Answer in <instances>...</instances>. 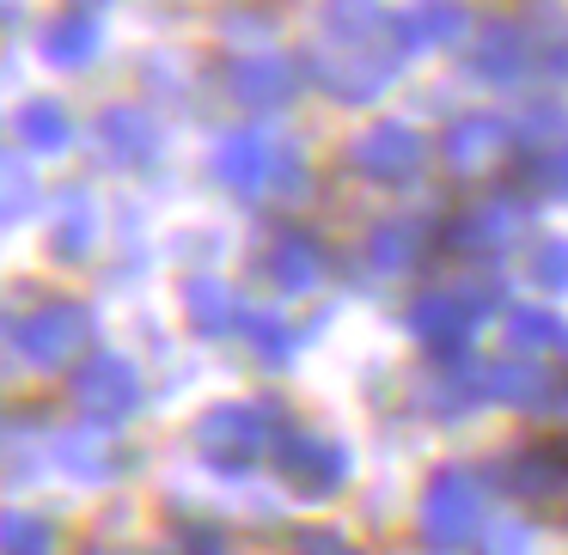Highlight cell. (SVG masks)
Returning a JSON list of instances; mask_svg holds the SVG:
<instances>
[{
  "mask_svg": "<svg viewBox=\"0 0 568 555\" xmlns=\"http://www.w3.org/2000/svg\"><path fill=\"white\" fill-rule=\"evenodd\" d=\"M404 62L409 55H404V38H397V19L379 0H324L306 43H300L306 80L343 104H373Z\"/></svg>",
  "mask_w": 568,
  "mask_h": 555,
  "instance_id": "cell-1",
  "label": "cell"
},
{
  "mask_svg": "<svg viewBox=\"0 0 568 555\" xmlns=\"http://www.w3.org/2000/svg\"><path fill=\"white\" fill-rule=\"evenodd\" d=\"M483 513H489V476L470 464H440L422 482L416 501V537L428 555H465L483 537Z\"/></svg>",
  "mask_w": 568,
  "mask_h": 555,
  "instance_id": "cell-2",
  "label": "cell"
},
{
  "mask_svg": "<svg viewBox=\"0 0 568 555\" xmlns=\"http://www.w3.org/2000/svg\"><path fill=\"white\" fill-rule=\"evenodd\" d=\"M282 440H287V415L275 397H233V403H214L196 421V445L214 470H251L263 458H275Z\"/></svg>",
  "mask_w": 568,
  "mask_h": 555,
  "instance_id": "cell-3",
  "label": "cell"
},
{
  "mask_svg": "<svg viewBox=\"0 0 568 555\" xmlns=\"http://www.w3.org/2000/svg\"><path fill=\"white\" fill-rule=\"evenodd\" d=\"M214 177H221L233 196H245V202H263V196L294 202L300 189L312 184L306 160H294V147L257 135V129H239V135H226L221 147H214Z\"/></svg>",
  "mask_w": 568,
  "mask_h": 555,
  "instance_id": "cell-4",
  "label": "cell"
},
{
  "mask_svg": "<svg viewBox=\"0 0 568 555\" xmlns=\"http://www.w3.org/2000/svg\"><path fill=\"white\" fill-rule=\"evenodd\" d=\"M495 281H440L428 294L409 299V336H416L428 354L458 360L470 348V336L483 330V318L495 311Z\"/></svg>",
  "mask_w": 568,
  "mask_h": 555,
  "instance_id": "cell-5",
  "label": "cell"
},
{
  "mask_svg": "<svg viewBox=\"0 0 568 555\" xmlns=\"http://www.w3.org/2000/svg\"><path fill=\"white\" fill-rule=\"evenodd\" d=\"M92 342V311L80 299H43L38 311L19 318V354L31 360L38 372H62L87 354Z\"/></svg>",
  "mask_w": 568,
  "mask_h": 555,
  "instance_id": "cell-6",
  "label": "cell"
},
{
  "mask_svg": "<svg viewBox=\"0 0 568 555\" xmlns=\"http://www.w3.org/2000/svg\"><path fill=\"white\" fill-rule=\"evenodd\" d=\"M501 489L514 494L531 513L568 518V433H550V440H526L501 470Z\"/></svg>",
  "mask_w": 568,
  "mask_h": 555,
  "instance_id": "cell-7",
  "label": "cell"
},
{
  "mask_svg": "<svg viewBox=\"0 0 568 555\" xmlns=\"http://www.w3.org/2000/svg\"><path fill=\"white\" fill-rule=\"evenodd\" d=\"M526 226H531L526 202L483 196V202H470V208H458L453 220H446V250H453V257H470V263H495L526 238Z\"/></svg>",
  "mask_w": 568,
  "mask_h": 555,
  "instance_id": "cell-8",
  "label": "cell"
},
{
  "mask_svg": "<svg viewBox=\"0 0 568 555\" xmlns=\"http://www.w3.org/2000/svg\"><path fill=\"white\" fill-rule=\"evenodd\" d=\"M348 165L379 189H404V184H416V177L428 172V141H422V129L385 116V123L361 129V135L348 141Z\"/></svg>",
  "mask_w": 568,
  "mask_h": 555,
  "instance_id": "cell-9",
  "label": "cell"
},
{
  "mask_svg": "<svg viewBox=\"0 0 568 555\" xmlns=\"http://www.w3.org/2000/svg\"><path fill=\"white\" fill-rule=\"evenodd\" d=\"M507 153H514V123H507L501 111H470L440 135V165L458 177V184L495 177L507 165Z\"/></svg>",
  "mask_w": 568,
  "mask_h": 555,
  "instance_id": "cell-10",
  "label": "cell"
},
{
  "mask_svg": "<svg viewBox=\"0 0 568 555\" xmlns=\"http://www.w3.org/2000/svg\"><path fill=\"white\" fill-rule=\"evenodd\" d=\"M74 403L92 428H116L141 409V372L129 354H92L74 372Z\"/></svg>",
  "mask_w": 568,
  "mask_h": 555,
  "instance_id": "cell-11",
  "label": "cell"
},
{
  "mask_svg": "<svg viewBox=\"0 0 568 555\" xmlns=\"http://www.w3.org/2000/svg\"><path fill=\"white\" fill-rule=\"evenodd\" d=\"M275 464H282L287 489L306 494V501H324L348 482V452L331 440V433H300L287 428V440L275 445Z\"/></svg>",
  "mask_w": 568,
  "mask_h": 555,
  "instance_id": "cell-12",
  "label": "cell"
},
{
  "mask_svg": "<svg viewBox=\"0 0 568 555\" xmlns=\"http://www.w3.org/2000/svg\"><path fill=\"white\" fill-rule=\"evenodd\" d=\"M483 397H495V403H507V409H550L556 397H562V384H556V372L544 354L507 348V354L483 372Z\"/></svg>",
  "mask_w": 568,
  "mask_h": 555,
  "instance_id": "cell-13",
  "label": "cell"
},
{
  "mask_svg": "<svg viewBox=\"0 0 568 555\" xmlns=\"http://www.w3.org/2000/svg\"><path fill=\"white\" fill-rule=\"evenodd\" d=\"M531 38L514 25V19H495V25L477 31V43H470V74L489 80V86H519V80L531 74Z\"/></svg>",
  "mask_w": 568,
  "mask_h": 555,
  "instance_id": "cell-14",
  "label": "cell"
},
{
  "mask_svg": "<svg viewBox=\"0 0 568 555\" xmlns=\"http://www.w3.org/2000/svg\"><path fill=\"white\" fill-rule=\"evenodd\" d=\"M226 92H233L245 111H282L300 92V68L282 62V55H239L226 68Z\"/></svg>",
  "mask_w": 568,
  "mask_h": 555,
  "instance_id": "cell-15",
  "label": "cell"
},
{
  "mask_svg": "<svg viewBox=\"0 0 568 555\" xmlns=\"http://www.w3.org/2000/svg\"><path fill=\"white\" fill-rule=\"evenodd\" d=\"M99 147L111 165L135 172V165H148L153 153H160V123H153L148 111H135V104H111V111L99 116Z\"/></svg>",
  "mask_w": 568,
  "mask_h": 555,
  "instance_id": "cell-16",
  "label": "cell"
},
{
  "mask_svg": "<svg viewBox=\"0 0 568 555\" xmlns=\"http://www.w3.org/2000/svg\"><path fill=\"white\" fill-rule=\"evenodd\" d=\"M263 269H270V281L282 287V294H312V287L324 281V245L306 233H275L270 250H263Z\"/></svg>",
  "mask_w": 568,
  "mask_h": 555,
  "instance_id": "cell-17",
  "label": "cell"
},
{
  "mask_svg": "<svg viewBox=\"0 0 568 555\" xmlns=\"http://www.w3.org/2000/svg\"><path fill=\"white\" fill-rule=\"evenodd\" d=\"M470 31V13L458 0H422L416 13L397 19V38H404V55H422V50H453L465 43Z\"/></svg>",
  "mask_w": 568,
  "mask_h": 555,
  "instance_id": "cell-18",
  "label": "cell"
},
{
  "mask_svg": "<svg viewBox=\"0 0 568 555\" xmlns=\"http://www.w3.org/2000/svg\"><path fill=\"white\" fill-rule=\"evenodd\" d=\"M184 318L196 336H226L233 323H245V311H239V294L221 275H190L184 281Z\"/></svg>",
  "mask_w": 568,
  "mask_h": 555,
  "instance_id": "cell-19",
  "label": "cell"
},
{
  "mask_svg": "<svg viewBox=\"0 0 568 555\" xmlns=\"http://www.w3.org/2000/svg\"><path fill=\"white\" fill-rule=\"evenodd\" d=\"M92 55H99V19H92L87 7H74V13H62V19H50V25H43V62L87 68Z\"/></svg>",
  "mask_w": 568,
  "mask_h": 555,
  "instance_id": "cell-20",
  "label": "cell"
},
{
  "mask_svg": "<svg viewBox=\"0 0 568 555\" xmlns=\"http://www.w3.org/2000/svg\"><path fill=\"white\" fill-rule=\"evenodd\" d=\"M422 250H428V226L422 220H392V226H379L373 233V245H367V257H373V269L379 275H404V269H416L422 263Z\"/></svg>",
  "mask_w": 568,
  "mask_h": 555,
  "instance_id": "cell-21",
  "label": "cell"
},
{
  "mask_svg": "<svg viewBox=\"0 0 568 555\" xmlns=\"http://www.w3.org/2000/svg\"><path fill=\"white\" fill-rule=\"evenodd\" d=\"M501 330H507V348H519V354H550V348L568 342L562 318L550 306H514L501 318Z\"/></svg>",
  "mask_w": 568,
  "mask_h": 555,
  "instance_id": "cell-22",
  "label": "cell"
},
{
  "mask_svg": "<svg viewBox=\"0 0 568 555\" xmlns=\"http://www.w3.org/2000/svg\"><path fill=\"white\" fill-rule=\"evenodd\" d=\"M31 208H38V172H31V160L0 147V226L26 220Z\"/></svg>",
  "mask_w": 568,
  "mask_h": 555,
  "instance_id": "cell-23",
  "label": "cell"
},
{
  "mask_svg": "<svg viewBox=\"0 0 568 555\" xmlns=\"http://www.w3.org/2000/svg\"><path fill=\"white\" fill-rule=\"evenodd\" d=\"M50 549H55V525L43 513H26V506L0 513V555H50Z\"/></svg>",
  "mask_w": 568,
  "mask_h": 555,
  "instance_id": "cell-24",
  "label": "cell"
},
{
  "mask_svg": "<svg viewBox=\"0 0 568 555\" xmlns=\"http://www.w3.org/2000/svg\"><path fill=\"white\" fill-rule=\"evenodd\" d=\"M104 433H111V428H99V433H68V440H62V470H68V476H80V482H111L116 470H123L111 452H104Z\"/></svg>",
  "mask_w": 568,
  "mask_h": 555,
  "instance_id": "cell-25",
  "label": "cell"
},
{
  "mask_svg": "<svg viewBox=\"0 0 568 555\" xmlns=\"http://www.w3.org/2000/svg\"><path fill=\"white\" fill-rule=\"evenodd\" d=\"M92 233H99V208H92L87 189H74L68 208H62V220H55V250H62V257H87Z\"/></svg>",
  "mask_w": 568,
  "mask_h": 555,
  "instance_id": "cell-26",
  "label": "cell"
},
{
  "mask_svg": "<svg viewBox=\"0 0 568 555\" xmlns=\"http://www.w3.org/2000/svg\"><path fill=\"white\" fill-rule=\"evenodd\" d=\"M245 330H251V342H257V354L270 360V367H287V360H294L300 330L282 318V311H251V318H245Z\"/></svg>",
  "mask_w": 568,
  "mask_h": 555,
  "instance_id": "cell-27",
  "label": "cell"
},
{
  "mask_svg": "<svg viewBox=\"0 0 568 555\" xmlns=\"http://www.w3.org/2000/svg\"><path fill=\"white\" fill-rule=\"evenodd\" d=\"M19 135H26L31 147H43V153L68 147V111H62V104H50V99L26 104V116H19Z\"/></svg>",
  "mask_w": 568,
  "mask_h": 555,
  "instance_id": "cell-28",
  "label": "cell"
},
{
  "mask_svg": "<svg viewBox=\"0 0 568 555\" xmlns=\"http://www.w3.org/2000/svg\"><path fill=\"white\" fill-rule=\"evenodd\" d=\"M531 281H538L544 294H568V238H544V245L531 250Z\"/></svg>",
  "mask_w": 568,
  "mask_h": 555,
  "instance_id": "cell-29",
  "label": "cell"
},
{
  "mask_svg": "<svg viewBox=\"0 0 568 555\" xmlns=\"http://www.w3.org/2000/svg\"><path fill=\"white\" fill-rule=\"evenodd\" d=\"M531 184L550 189V196H568V135L531 153Z\"/></svg>",
  "mask_w": 568,
  "mask_h": 555,
  "instance_id": "cell-30",
  "label": "cell"
},
{
  "mask_svg": "<svg viewBox=\"0 0 568 555\" xmlns=\"http://www.w3.org/2000/svg\"><path fill=\"white\" fill-rule=\"evenodd\" d=\"M531 525H519V518H501V525H483V549L477 555H531Z\"/></svg>",
  "mask_w": 568,
  "mask_h": 555,
  "instance_id": "cell-31",
  "label": "cell"
},
{
  "mask_svg": "<svg viewBox=\"0 0 568 555\" xmlns=\"http://www.w3.org/2000/svg\"><path fill=\"white\" fill-rule=\"evenodd\" d=\"M160 555H221V537H214L209 525H184V531H178V537L165 543Z\"/></svg>",
  "mask_w": 568,
  "mask_h": 555,
  "instance_id": "cell-32",
  "label": "cell"
},
{
  "mask_svg": "<svg viewBox=\"0 0 568 555\" xmlns=\"http://www.w3.org/2000/svg\"><path fill=\"white\" fill-rule=\"evenodd\" d=\"M300 555H361V549L343 531H306V537H300Z\"/></svg>",
  "mask_w": 568,
  "mask_h": 555,
  "instance_id": "cell-33",
  "label": "cell"
},
{
  "mask_svg": "<svg viewBox=\"0 0 568 555\" xmlns=\"http://www.w3.org/2000/svg\"><path fill=\"white\" fill-rule=\"evenodd\" d=\"M13 336H19V330H13V318H7V311H0V342H13Z\"/></svg>",
  "mask_w": 568,
  "mask_h": 555,
  "instance_id": "cell-34",
  "label": "cell"
},
{
  "mask_svg": "<svg viewBox=\"0 0 568 555\" xmlns=\"http://www.w3.org/2000/svg\"><path fill=\"white\" fill-rule=\"evenodd\" d=\"M13 7H19V0H0V19H7V13H13Z\"/></svg>",
  "mask_w": 568,
  "mask_h": 555,
  "instance_id": "cell-35",
  "label": "cell"
},
{
  "mask_svg": "<svg viewBox=\"0 0 568 555\" xmlns=\"http://www.w3.org/2000/svg\"><path fill=\"white\" fill-rule=\"evenodd\" d=\"M74 7H99V0H74Z\"/></svg>",
  "mask_w": 568,
  "mask_h": 555,
  "instance_id": "cell-36",
  "label": "cell"
}]
</instances>
